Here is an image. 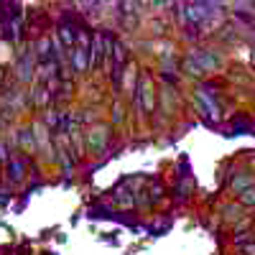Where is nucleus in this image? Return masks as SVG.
I'll list each match as a JSON object with an SVG mask.
<instances>
[{
    "instance_id": "nucleus-1",
    "label": "nucleus",
    "mask_w": 255,
    "mask_h": 255,
    "mask_svg": "<svg viewBox=\"0 0 255 255\" xmlns=\"http://www.w3.org/2000/svg\"><path fill=\"white\" fill-rule=\"evenodd\" d=\"M8 174L18 181V179H23V163H20V161H10L8 163Z\"/></svg>"
},
{
    "instance_id": "nucleus-2",
    "label": "nucleus",
    "mask_w": 255,
    "mask_h": 255,
    "mask_svg": "<svg viewBox=\"0 0 255 255\" xmlns=\"http://www.w3.org/2000/svg\"><path fill=\"white\" fill-rule=\"evenodd\" d=\"M243 202H245V204H255V189L243 191Z\"/></svg>"
},
{
    "instance_id": "nucleus-3",
    "label": "nucleus",
    "mask_w": 255,
    "mask_h": 255,
    "mask_svg": "<svg viewBox=\"0 0 255 255\" xmlns=\"http://www.w3.org/2000/svg\"><path fill=\"white\" fill-rule=\"evenodd\" d=\"M245 253H248V255H255V245H248V248H245Z\"/></svg>"
}]
</instances>
